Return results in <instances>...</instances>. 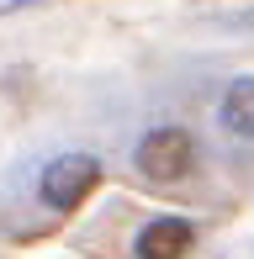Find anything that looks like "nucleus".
Returning <instances> with one entry per match:
<instances>
[{
	"instance_id": "4",
	"label": "nucleus",
	"mask_w": 254,
	"mask_h": 259,
	"mask_svg": "<svg viewBox=\"0 0 254 259\" xmlns=\"http://www.w3.org/2000/svg\"><path fill=\"white\" fill-rule=\"evenodd\" d=\"M217 122L233 138H254V74H238L233 85L223 90V106H217Z\"/></svg>"
},
{
	"instance_id": "6",
	"label": "nucleus",
	"mask_w": 254,
	"mask_h": 259,
	"mask_svg": "<svg viewBox=\"0 0 254 259\" xmlns=\"http://www.w3.org/2000/svg\"><path fill=\"white\" fill-rule=\"evenodd\" d=\"M238 27H249V32H254V16H238Z\"/></svg>"
},
{
	"instance_id": "5",
	"label": "nucleus",
	"mask_w": 254,
	"mask_h": 259,
	"mask_svg": "<svg viewBox=\"0 0 254 259\" xmlns=\"http://www.w3.org/2000/svg\"><path fill=\"white\" fill-rule=\"evenodd\" d=\"M27 6H43V0H0V16H11V11H27Z\"/></svg>"
},
{
	"instance_id": "1",
	"label": "nucleus",
	"mask_w": 254,
	"mask_h": 259,
	"mask_svg": "<svg viewBox=\"0 0 254 259\" xmlns=\"http://www.w3.org/2000/svg\"><path fill=\"white\" fill-rule=\"evenodd\" d=\"M133 164L148 175L154 185H170V180H186L191 164H196V143L186 127H154V133L138 138V154Z\"/></svg>"
},
{
	"instance_id": "2",
	"label": "nucleus",
	"mask_w": 254,
	"mask_h": 259,
	"mask_svg": "<svg viewBox=\"0 0 254 259\" xmlns=\"http://www.w3.org/2000/svg\"><path fill=\"white\" fill-rule=\"evenodd\" d=\"M96 180H101V164L90 154H64V159H53L48 169H43V201L53 211H74L96 191Z\"/></svg>"
},
{
	"instance_id": "3",
	"label": "nucleus",
	"mask_w": 254,
	"mask_h": 259,
	"mask_svg": "<svg viewBox=\"0 0 254 259\" xmlns=\"http://www.w3.org/2000/svg\"><path fill=\"white\" fill-rule=\"evenodd\" d=\"M191 222H180V217H159V222H148L143 233H138V259H180L191 249Z\"/></svg>"
}]
</instances>
